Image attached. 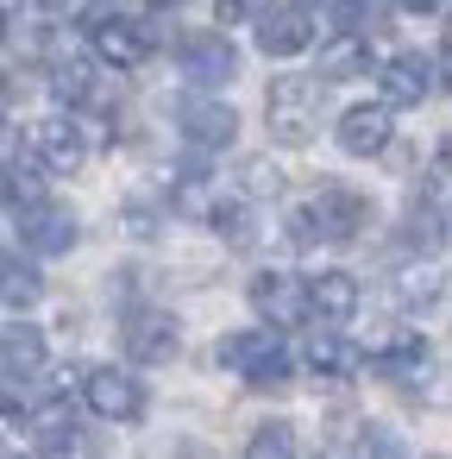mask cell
Segmentation results:
<instances>
[{
    "label": "cell",
    "mask_w": 452,
    "mask_h": 459,
    "mask_svg": "<svg viewBox=\"0 0 452 459\" xmlns=\"http://www.w3.org/2000/svg\"><path fill=\"white\" fill-rule=\"evenodd\" d=\"M82 403L101 415V421H139L145 415V384L120 365H95L82 377Z\"/></svg>",
    "instance_id": "8992f818"
},
{
    "label": "cell",
    "mask_w": 452,
    "mask_h": 459,
    "mask_svg": "<svg viewBox=\"0 0 452 459\" xmlns=\"http://www.w3.org/2000/svg\"><path fill=\"white\" fill-rule=\"evenodd\" d=\"M45 371V333L13 321V327H0V384H26Z\"/></svg>",
    "instance_id": "9a60e30c"
},
{
    "label": "cell",
    "mask_w": 452,
    "mask_h": 459,
    "mask_svg": "<svg viewBox=\"0 0 452 459\" xmlns=\"http://www.w3.org/2000/svg\"><path fill=\"white\" fill-rule=\"evenodd\" d=\"M20 152H26L20 126H7V120H0V170H13V164H20Z\"/></svg>",
    "instance_id": "f546056e"
},
{
    "label": "cell",
    "mask_w": 452,
    "mask_h": 459,
    "mask_svg": "<svg viewBox=\"0 0 452 459\" xmlns=\"http://www.w3.org/2000/svg\"><path fill=\"white\" fill-rule=\"evenodd\" d=\"M0 202H7L13 214H26L32 202H45V170H38V164H32V170H20V164L0 170Z\"/></svg>",
    "instance_id": "603a6c76"
},
{
    "label": "cell",
    "mask_w": 452,
    "mask_h": 459,
    "mask_svg": "<svg viewBox=\"0 0 452 459\" xmlns=\"http://www.w3.org/2000/svg\"><path fill=\"white\" fill-rule=\"evenodd\" d=\"M120 346H126L132 365H170L183 352V327H176L170 308H132L126 327H120Z\"/></svg>",
    "instance_id": "5b68a950"
},
{
    "label": "cell",
    "mask_w": 452,
    "mask_h": 459,
    "mask_svg": "<svg viewBox=\"0 0 452 459\" xmlns=\"http://www.w3.org/2000/svg\"><path fill=\"white\" fill-rule=\"evenodd\" d=\"M439 290H446V283H439L433 264H402V277H396V302H402V308H433Z\"/></svg>",
    "instance_id": "7402d4cb"
},
{
    "label": "cell",
    "mask_w": 452,
    "mask_h": 459,
    "mask_svg": "<svg viewBox=\"0 0 452 459\" xmlns=\"http://www.w3.org/2000/svg\"><path fill=\"white\" fill-rule=\"evenodd\" d=\"M364 70H371V39L358 26H339L327 39V51H320V76L327 82H345V76H364Z\"/></svg>",
    "instance_id": "e0dca14e"
},
{
    "label": "cell",
    "mask_w": 452,
    "mask_h": 459,
    "mask_svg": "<svg viewBox=\"0 0 452 459\" xmlns=\"http://www.w3.org/2000/svg\"><path fill=\"white\" fill-rule=\"evenodd\" d=\"M314 45V7H270L258 20V51L264 57H302Z\"/></svg>",
    "instance_id": "5bb4252c"
},
{
    "label": "cell",
    "mask_w": 452,
    "mask_h": 459,
    "mask_svg": "<svg viewBox=\"0 0 452 459\" xmlns=\"http://www.w3.org/2000/svg\"><path fill=\"white\" fill-rule=\"evenodd\" d=\"M208 221L226 246H252V208L245 202H208Z\"/></svg>",
    "instance_id": "d4e9b609"
},
{
    "label": "cell",
    "mask_w": 452,
    "mask_h": 459,
    "mask_svg": "<svg viewBox=\"0 0 452 459\" xmlns=\"http://www.w3.org/2000/svg\"><path fill=\"white\" fill-rule=\"evenodd\" d=\"M7 428H13V409H7V403H0V434H7Z\"/></svg>",
    "instance_id": "d6a6232c"
},
{
    "label": "cell",
    "mask_w": 452,
    "mask_h": 459,
    "mask_svg": "<svg viewBox=\"0 0 452 459\" xmlns=\"http://www.w3.org/2000/svg\"><path fill=\"white\" fill-rule=\"evenodd\" d=\"M0 459H32V453H0Z\"/></svg>",
    "instance_id": "d590c367"
},
{
    "label": "cell",
    "mask_w": 452,
    "mask_h": 459,
    "mask_svg": "<svg viewBox=\"0 0 452 459\" xmlns=\"http://www.w3.org/2000/svg\"><path fill=\"white\" fill-rule=\"evenodd\" d=\"M32 428H38V459H70V453H76V409H70V403L38 409Z\"/></svg>",
    "instance_id": "ffe728a7"
},
{
    "label": "cell",
    "mask_w": 452,
    "mask_h": 459,
    "mask_svg": "<svg viewBox=\"0 0 452 459\" xmlns=\"http://www.w3.org/2000/svg\"><path fill=\"white\" fill-rule=\"evenodd\" d=\"M170 459H214V453H208V446H176Z\"/></svg>",
    "instance_id": "1f68e13d"
},
{
    "label": "cell",
    "mask_w": 452,
    "mask_h": 459,
    "mask_svg": "<svg viewBox=\"0 0 452 459\" xmlns=\"http://www.w3.org/2000/svg\"><path fill=\"white\" fill-rule=\"evenodd\" d=\"M396 7H402V13H433L439 0H396Z\"/></svg>",
    "instance_id": "4dcf8cb0"
},
{
    "label": "cell",
    "mask_w": 452,
    "mask_h": 459,
    "mask_svg": "<svg viewBox=\"0 0 452 459\" xmlns=\"http://www.w3.org/2000/svg\"><path fill=\"white\" fill-rule=\"evenodd\" d=\"M151 7H183V0H151Z\"/></svg>",
    "instance_id": "e575fe53"
},
{
    "label": "cell",
    "mask_w": 452,
    "mask_h": 459,
    "mask_svg": "<svg viewBox=\"0 0 452 459\" xmlns=\"http://www.w3.org/2000/svg\"><path fill=\"white\" fill-rule=\"evenodd\" d=\"M264 126L277 145H308L320 133V82L314 76H277L264 89Z\"/></svg>",
    "instance_id": "6da1fadb"
},
{
    "label": "cell",
    "mask_w": 452,
    "mask_h": 459,
    "mask_svg": "<svg viewBox=\"0 0 452 459\" xmlns=\"http://www.w3.org/2000/svg\"><path fill=\"white\" fill-rule=\"evenodd\" d=\"M377 89H383V108H421L433 95V64L421 51H396L377 64Z\"/></svg>",
    "instance_id": "8fae6325"
},
{
    "label": "cell",
    "mask_w": 452,
    "mask_h": 459,
    "mask_svg": "<svg viewBox=\"0 0 452 459\" xmlns=\"http://www.w3.org/2000/svg\"><path fill=\"white\" fill-rule=\"evenodd\" d=\"M446 246H452V214H446Z\"/></svg>",
    "instance_id": "8d00e7d4"
},
{
    "label": "cell",
    "mask_w": 452,
    "mask_h": 459,
    "mask_svg": "<svg viewBox=\"0 0 452 459\" xmlns=\"http://www.w3.org/2000/svg\"><path fill=\"white\" fill-rule=\"evenodd\" d=\"M38 296H45L38 264L20 258V252H0V308H32Z\"/></svg>",
    "instance_id": "d6986e66"
},
{
    "label": "cell",
    "mask_w": 452,
    "mask_h": 459,
    "mask_svg": "<svg viewBox=\"0 0 452 459\" xmlns=\"http://www.w3.org/2000/svg\"><path fill=\"white\" fill-rule=\"evenodd\" d=\"M245 189H252V195H277V189H283V170L264 164V158H252V164H245Z\"/></svg>",
    "instance_id": "f1b7e54d"
},
{
    "label": "cell",
    "mask_w": 452,
    "mask_h": 459,
    "mask_svg": "<svg viewBox=\"0 0 452 459\" xmlns=\"http://www.w3.org/2000/svg\"><path fill=\"white\" fill-rule=\"evenodd\" d=\"M13 221H20V239H26L32 258H64V252L76 246V214L57 208V202H32V208L13 214Z\"/></svg>",
    "instance_id": "7c38bea8"
},
{
    "label": "cell",
    "mask_w": 452,
    "mask_h": 459,
    "mask_svg": "<svg viewBox=\"0 0 452 459\" xmlns=\"http://www.w3.org/2000/svg\"><path fill=\"white\" fill-rule=\"evenodd\" d=\"M26 158H32L45 177H70V170H82V158H89V133H82V120H70V114L38 120V126L26 133Z\"/></svg>",
    "instance_id": "277c9868"
},
{
    "label": "cell",
    "mask_w": 452,
    "mask_h": 459,
    "mask_svg": "<svg viewBox=\"0 0 452 459\" xmlns=\"http://www.w3.org/2000/svg\"><path fill=\"white\" fill-rule=\"evenodd\" d=\"M176 64H183V76L201 82V89H220V82L239 76V51H233L220 32H189V39L176 45Z\"/></svg>",
    "instance_id": "9c48e42d"
},
{
    "label": "cell",
    "mask_w": 452,
    "mask_h": 459,
    "mask_svg": "<svg viewBox=\"0 0 452 459\" xmlns=\"http://www.w3.org/2000/svg\"><path fill=\"white\" fill-rule=\"evenodd\" d=\"M270 7H277V0H214L220 26H245V20H264Z\"/></svg>",
    "instance_id": "83f0119b"
},
{
    "label": "cell",
    "mask_w": 452,
    "mask_h": 459,
    "mask_svg": "<svg viewBox=\"0 0 452 459\" xmlns=\"http://www.w3.org/2000/svg\"><path fill=\"white\" fill-rule=\"evenodd\" d=\"M308 365H314L320 377H352V371L364 365V352L345 346L339 333H314V340H308Z\"/></svg>",
    "instance_id": "44dd1931"
},
{
    "label": "cell",
    "mask_w": 452,
    "mask_h": 459,
    "mask_svg": "<svg viewBox=\"0 0 452 459\" xmlns=\"http://www.w3.org/2000/svg\"><path fill=\"white\" fill-rule=\"evenodd\" d=\"M51 95H57V101H70V108H82V101L95 95L89 64H57V70H51Z\"/></svg>",
    "instance_id": "484cf974"
},
{
    "label": "cell",
    "mask_w": 452,
    "mask_h": 459,
    "mask_svg": "<svg viewBox=\"0 0 452 459\" xmlns=\"http://www.w3.org/2000/svg\"><path fill=\"white\" fill-rule=\"evenodd\" d=\"M214 365H220V371H233V377H245V384H258V390L289 384V352H283L277 327H245V333H226V340L214 346Z\"/></svg>",
    "instance_id": "7a4b0ae2"
},
{
    "label": "cell",
    "mask_w": 452,
    "mask_h": 459,
    "mask_svg": "<svg viewBox=\"0 0 452 459\" xmlns=\"http://www.w3.org/2000/svg\"><path fill=\"white\" fill-rule=\"evenodd\" d=\"M245 459H295V428L289 421H258L245 440Z\"/></svg>",
    "instance_id": "cb8c5ba5"
},
{
    "label": "cell",
    "mask_w": 452,
    "mask_h": 459,
    "mask_svg": "<svg viewBox=\"0 0 452 459\" xmlns=\"http://www.w3.org/2000/svg\"><path fill=\"white\" fill-rule=\"evenodd\" d=\"M371 227V195L345 189V183H327L314 202L295 208V233L302 239H358Z\"/></svg>",
    "instance_id": "3957f363"
},
{
    "label": "cell",
    "mask_w": 452,
    "mask_h": 459,
    "mask_svg": "<svg viewBox=\"0 0 452 459\" xmlns=\"http://www.w3.org/2000/svg\"><path fill=\"white\" fill-rule=\"evenodd\" d=\"M383 377H427V340L421 333H389L377 340V352H364Z\"/></svg>",
    "instance_id": "ac0fdd59"
},
{
    "label": "cell",
    "mask_w": 452,
    "mask_h": 459,
    "mask_svg": "<svg viewBox=\"0 0 452 459\" xmlns=\"http://www.w3.org/2000/svg\"><path fill=\"white\" fill-rule=\"evenodd\" d=\"M252 308L270 327H295V321H308V283L289 277V271H258L252 277Z\"/></svg>",
    "instance_id": "4fadbf2b"
},
{
    "label": "cell",
    "mask_w": 452,
    "mask_h": 459,
    "mask_svg": "<svg viewBox=\"0 0 452 459\" xmlns=\"http://www.w3.org/2000/svg\"><path fill=\"white\" fill-rule=\"evenodd\" d=\"M389 114H396V108H383V101H358V108H345L339 126H333L339 152H345V158H377V152H389V133H396Z\"/></svg>",
    "instance_id": "30bf717a"
},
{
    "label": "cell",
    "mask_w": 452,
    "mask_h": 459,
    "mask_svg": "<svg viewBox=\"0 0 452 459\" xmlns=\"http://www.w3.org/2000/svg\"><path fill=\"white\" fill-rule=\"evenodd\" d=\"M176 126H183V139H189L195 152H226V145L239 139V114H233L220 95H189V101H176Z\"/></svg>",
    "instance_id": "52a82bcc"
},
{
    "label": "cell",
    "mask_w": 452,
    "mask_h": 459,
    "mask_svg": "<svg viewBox=\"0 0 452 459\" xmlns=\"http://www.w3.org/2000/svg\"><path fill=\"white\" fill-rule=\"evenodd\" d=\"M352 459H408V453H402V440L389 428H364L358 446H352Z\"/></svg>",
    "instance_id": "4316f807"
},
{
    "label": "cell",
    "mask_w": 452,
    "mask_h": 459,
    "mask_svg": "<svg viewBox=\"0 0 452 459\" xmlns=\"http://www.w3.org/2000/svg\"><path fill=\"white\" fill-rule=\"evenodd\" d=\"M89 45H95V57H101L107 70H139V64L151 57V32H145L139 20H120V13L89 20Z\"/></svg>",
    "instance_id": "ba28073f"
},
{
    "label": "cell",
    "mask_w": 452,
    "mask_h": 459,
    "mask_svg": "<svg viewBox=\"0 0 452 459\" xmlns=\"http://www.w3.org/2000/svg\"><path fill=\"white\" fill-rule=\"evenodd\" d=\"M433 459H439V453H433Z\"/></svg>",
    "instance_id": "74e56055"
},
{
    "label": "cell",
    "mask_w": 452,
    "mask_h": 459,
    "mask_svg": "<svg viewBox=\"0 0 452 459\" xmlns=\"http://www.w3.org/2000/svg\"><path fill=\"white\" fill-rule=\"evenodd\" d=\"M358 277L352 271H320V277H308V315H320V321H352L358 315Z\"/></svg>",
    "instance_id": "2e32d148"
},
{
    "label": "cell",
    "mask_w": 452,
    "mask_h": 459,
    "mask_svg": "<svg viewBox=\"0 0 452 459\" xmlns=\"http://www.w3.org/2000/svg\"><path fill=\"white\" fill-rule=\"evenodd\" d=\"M439 158H446V170H452V139H446V152H439Z\"/></svg>",
    "instance_id": "836d02e7"
}]
</instances>
